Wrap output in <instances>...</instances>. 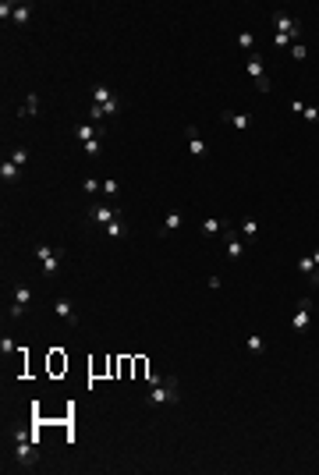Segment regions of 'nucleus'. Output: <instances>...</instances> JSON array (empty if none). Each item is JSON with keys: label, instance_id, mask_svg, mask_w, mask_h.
I'll use <instances>...</instances> for the list:
<instances>
[{"label": "nucleus", "instance_id": "f257e3e1", "mask_svg": "<svg viewBox=\"0 0 319 475\" xmlns=\"http://www.w3.org/2000/svg\"><path fill=\"white\" fill-rule=\"evenodd\" d=\"M36 259H39V270H43L46 277H54V273L61 270V262H64V252L54 248V245H36Z\"/></svg>", "mask_w": 319, "mask_h": 475}, {"label": "nucleus", "instance_id": "f03ea898", "mask_svg": "<svg viewBox=\"0 0 319 475\" xmlns=\"http://www.w3.org/2000/svg\"><path fill=\"white\" fill-rule=\"evenodd\" d=\"M11 440H14V458H18L21 465H32V451H36L32 433H25V429H11Z\"/></svg>", "mask_w": 319, "mask_h": 475}, {"label": "nucleus", "instance_id": "7ed1b4c3", "mask_svg": "<svg viewBox=\"0 0 319 475\" xmlns=\"http://www.w3.org/2000/svg\"><path fill=\"white\" fill-rule=\"evenodd\" d=\"M181 390H177V383H167V380H160L149 387V404H170V401H177Z\"/></svg>", "mask_w": 319, "mask_h": 475}, {"label": "nucleus", "instance_id": "20e7f679", "mask_svg": "<svg viewBox=\"0 0 319 475\" xmlns=\"http://www.w3.org/2000/svg\"><path fill=\"white\" fill-rule=\"evenodd\" d=\"M312 312H316V309H312V302H309V298H302V302H298V309H295V316H291V330H295V333H305V330H309V323H312Z\"/></svg>", "mask_w": 319, "mask_h": 475}, {"label": "nucleus", "instance_id": "39448f33", "mask_svg": "<svg viewBox=\"0 0 319 475\" xmlns=\"http://www.w3.org/2000/svg\"><path fill=\"white\" fill-rule=\"evenodd\" d=\"M184 135H188V153H192V156H195V160H206V156H209V146H206V139L199 135V128H195V124H188V128H184Z\"/></svg>", "mask_w": 319, "mask_h": 475}, {"label": "nucleus", "instance_id": "423d86ee", "mask_svg": "<svg viewBox=\"0 0 319 475\" xmlns=\"http://www.w3.org/2000/svg\"><path fill=\"white\" fill-rule=\"evenodd\" d=\"M245 71L252 75V82H255V89H259V92H270V78L262 75V61H259L255 54H252V57L245 61Z\"/></svg>", "mask_w": 319, "mask_h": 475}, {"label": "nucleus", "instance_id": "0eeeda50", "mask_svg": "<svg viewBox=\"0 0 319 475\" xmlns=\"http://www.w3.org/2000/svg\"><path fill=\"white\" fill-rule=\"evenodd\" d=\"M54 312L64 319L68 326H78V323H82V319H78V309H75V302H71V298H57V302H54Z\"/></svg>", "mask_w": 319, "mask_h": 475}, {"label": "nucleus", "instance_id": "6e6552de", "mask_svg": "<svg viewBox=\"0 0 319 475\" xmlns=\"http://www.w3.org/2000/svg\"><path fill=\"white\" fill-rule=\"evenodd\" d=\"M273 29L284 32V36H291L295 43H298V36H302V25H298V18H291V14H277V18H273Z\"/></svg>", "mask_w": 319, "mask_h": 475}, {"label": "nucleus", "instance_id": "1a4fd4ad", "mask_svg": "<svg viewBox=\"0 0 319 475\" xmlns=\"http://www.w3.org/2000/svg\"><path fill=\"white\" fill-rule=\"evenodd\" d=\"M0 177H4L7 184H18V181H21V167H18L14 160L7 156V160H4V163H0Z\"/></svg>", "mask_w": 319, "mask_h": 475}, {"label": "nucleus", "instance_id": "9d476101", "mask_svg": "<svg viewBox=\"0 0 319 475\" xmlns=\"http://www.w3.org/2000/svg\"><path fill=\"white\" fill-rule=\"evenodd\" d=\"M224 121H227V124H234L238 131H248V128L255 124V121H252V114H234V110H224Z\"/></svg>", "mask_w": 319, "mask_h": 475}, {"label": "nucleus", "instance_id": "9b49d317", "mask_svg": "<svg viewBox=\"0 0 319 475\" xmlns=\"http://www.w3.org/2000/svg\"><path fill=\"white\" fill-rule=\"evenodd\" d=\"M92 224H110V220H117V209L114 206H92Z\"/></svg>", "mask_w": 319, "mask_h": 475}, {"label": "nucleus", "instance_id": "f8f14e48", "mask_svg": "<svg viewBox=\"0 0 319 475\" xmlns=\"http://www.w3.org/2000/svg\"><path fill=\"white\" fill-rule=\"evenodd\" d=\"M227 259H245V241H241V234H227Z\"/></svg>", "mask_w": 319, "mask_h": 475}, {"label": "nucleus", "instance_id": "ddd939ff", "mask_svg": "<svg viewBox=\"0 0 319 475\" xmlns=\"http://www.w3.org/2000/svg\"><path fill=\"white\" fill-rule=\"evenodd\" d=\"M241 241H252V238H259V220H255V217H245V220H241Z\"/></svg>", "mask_w": 319, "mask_h": 475}, {"label": "nucleus", "instance_id": "4468645a", "mask_svg": "<svg viewBox=\"0 0 319 475\" xmlns=\"http://www.w3.org/2000/svg\"><path fill=\"white\" fill-rule=\"evenodd\" d=\"M114 99V92H110V85H103V82H96L92 85V103H99V107H107Z\"/></svg>", "mask_w": 319, "mask_h": 475}, {"label": "nucleus", "instance_id": "2eb2a0df", "mask_svg": "<svg viewBox=\"0 0 319 475\" xmlns=\"http://www.w3.org/2000/svg\"><path fill=\"white\" fill-rule=\"evenodd\" d=\"M103 234L107 238H128V224L124 220H110V224H103Z\"/></svg>", "mask_w": 319, "mask_h": 475}, {"label": "nucleus", "instance_id": "dca6fc26", "mask_svg": "<svg viewBox=\"0 0 319 475\" xmlns=\"http://www.w3.org/2000/svg\"><path fill=\"white\" fill-rule=\"evenodd\" d=\"M11 302H18V305H29V302H32V291H29L25 284H14V287H11Z\"/></svg>", "mask_w": 319, "mask_h": 475}, {"label": "nucleus", "instance_id": "f3484780", "mask_svg": "<svg viewBox=\"0 0 319 475\" xmlns=\"http://www.w3.org/2000/svg\"><path fill=\"white\" fill-rule=\"evenodd\" d=\"M245 348H248L252 355H262V351H266V340H262V333H248V340H245Z\"/></svg>", "mask_w": 319, "mask_h": 475}, {"label": "nucleus", "instance_id": "a211bd4d", "mask_svg": "<svg viewBox=\"0 0 319 475\" xmlns=\"http://www.w3.org/2000/svg\"><path fill=\"white\" fill-rule=\"evenodd\" d=\"M29 18H32V7H29V4H18V7H14V18H11V21H14V25H25Z\"/></svg>", "mask_w": 319, "mask_h": 475}, {"label": "nucleus", "instance_id": "6ab92c4d", "mask_svg": "<svg viewBox=\"0 0 319 475\" xmlns=\"http://www.w3.org/2000/svg\"><path fill=\"white\" fill-rule=\"evenodd\" d=\"M39 107H43V103H39V96L32 92V96L25 99V107H21V117H29V114H39Z\"/></svg>", "mask_w": 319, "mask_h": 475}, {"label": "nucleus", "instance_id": "aec40b11", "mask_svg": "<svg viewBox=\"0 0 319 475\" xmlns=\"http://www.w3.org/2000/svg\"><path fill=\"white\" fill-rule=\"evenodd\" d=\"M220 231H224V220H217V217L202 220V234H220Z\"/></svg>", "mask_w": 319, "mask_h": 475}, {"label": "nucleus", "instance_id": "412c9836", "mask_svg": "<svg viewBox=\"0 0 319 475\" xmlns=\"http://www.w3.org/2000/svg\"><path fill=\"white\" fill-rule=\"evenodd\" d=\"M181 224H184V217H181V213H167V220H163V231H177Z\"/></svg>", "mask_w": 319, "mask_h": 475}, {"label": "nucleus", "instance_id": "4be33fe9", "mask_svg": "<svg viewBox=\"0 0 319 475\" xmlns=\"http://www.w3.org/2000/svg\"><path fill=\"white\" fill-rule=\"evenodd\" d=\"M270 43H273L277 50H284V46H295V39H291V36H284V32H273V39H270Z\"/></svg>", "mask_w": 319, "mask_h": 475}, {"label": "nucleus", "instance_id": "5701e85b", "mask_svg": "<svg viewBox=\"0 0 319 475\" xmlns=\"http://www.w3.org/2000/svg\"><path fill=\"white\" fill-rule=\"evenodd\" d=\"M82 153H85V156H99V153H103V142H99V139H92V142H85V146H82Z\"/></svg>", "mask_w": 319, "mask_h": 475}, {"label": "nucleus", "instance_id": "b1692460", "mask_svg": "<svg viewBox=\"0 0 319 475\" xmlns=\"http://www.w3.org/2000/svg\"><path fill=\"white\" fill-rule=\"evenodd\" d=\"M82 188H85L89 195H96V192H103V181H99V177H85V181H82Z\"/></svg>", "mask_w": 319, "mask_h": 475}, {"label": "nucleus", "instance_id": "393cba45", "mask_svg": "<svg viewBox=\"0 0 319 475\" xmlns=\"http://www.w3.org/2000/svg\"><path fill=\"white\" fill-rule=\"evenodd\" d=\"M11 160H14L18 167H25V163H29V149H25V146H18V149H11Z\"/></svg>", "mask_w": 319, "mask_h": 475}, {"label": "nucleus", "instance_id": "a878e982", "mask_svg": "<svg viewBox=\"0 0 319 475\" xmlns=\"http://www.w3.org/2000/svg\"><path fill=\"white\" fill-rule=\"evenodd\" d=\"M312 270H316V262H312V255H302V259H298V273H305V277H309Z\"/></svg>", "mask_w": 319, "mask_h": 475}, {"label": "nucleus", "instance_id": "bb28decb", "mask_svg": "<svg viewBox=\"0 0 319 475\" xmlns=\"http://www.w3.org/2000/svg\"><path fill=\"white\" fill-rule=\"evenodd\" d=\"M7 312H11V319H21V316H29V305H18V302H11V305H7Z\"/></svg>", "mask_w": 319, "mask_h": 475}, {"label": "nucleus", "instance_id": "cd10ccee", "mask_svg": "<svg viewBox=\"0 0 319 475\" xmlns=\"http://www.w3.org/2000/svg\"><path fill=\"white\" fill-rule=\"evenodd\" d=\"M238 46L241 50H252V46H255V36H252V32H238Z\"/></svg>", "mask_w": 319, "mask_h": 475}, {"label": "nucleus", "instance_id": "c85d7f7f", "mask_svg": "<svg viewBox=\"0 0 319 475\" xmlns=\"http://www.w3.org/2000/svg\"><path fill=\"white\" fill-rule=\"evenodd\" d=\"M89 114H92V124H99V121H107V110H103L99 103H92V107H89Z\"/></svg>", "mask_w": 319, "mask_h": 475}, {"label": "nucleus", "instance_id": "c756f323", "mask_svg": "<svg viewBox=\"0 0 319 475\" xmlns=\"http://www.w3.org/2000/svg\"><path fill=\"white\" fill-rule=\"evenodd\" d=\"M291 57H295V61H305V57H309V50H305L302 43H295V46H291Z\"/></svg>", "mask_w": 319, "mask_h": 475}, {"label": "nucleus", "instance_id": "7c9ffc66", "mask_svg": "<svg viewBox=\"0 0 319 475\" xmlns=\"http://www.w3.org/2000/svg\"><path fill=\"white\" fill-rule=\"evenodd\" d=\"M103 110H107V117H114V114H117V110H121V96H114V99H110V103H107V107H103Z\"/></svg>", "mask_w": 319, "mask_h": 475}, {"label": "nucleus", "instance_id": "2f4dec72", "mask_svg": "<svg viewBox=\"0 0 319 475\" xmlns=\"http://www.w3.org/2000/svg\"><path fill=\"white\" fill-rule=\"evenodd\" d=\"M302 117H305V121H319V107H305Z\"/></svg>", "mask_w": 319, "mask_h": 475}, {"label": "nucleus", "instance_id": "473e14b6", "mask_svg": "<svg viewBox=\"0 0 319 475\" xmlns=\"http://www.w3.org/2000/svg\"><path fill=\"white\" fill-rule=\"evenodd\" d=\"M103 192H107V195H117L121 184H117V181H103Z\"/></svg>", "mask_w": 319, "mask_h": 475}, {"label": "nucleus", "instance_id": "72a5a7b5", "mask_svg": "<svg viewBox=\"0 0 319 475\" xmlns=\"http://www.w3.org/2000/svg\"><path fill=\"white\" fill-rule=\"evenodd\" d=\"M0 351H4V358H7V355L14 351V340H11V337H4V340H0Z\"/></svg>", "mask_w": 319, "mask_h": 475}, {"label": "nucleus", "instance_id": "f704fd0d", "mask_svg": "<svg viewBox=\"0 0 319 475\" xmlns=\"http://www.w3.org/2000/svg\"><path fill=\"white\" fill-rule=\"evenodd\" d=\"M305 110V99H291V114H302Z\"/></svg>", "mask_w": 319, "mask_h": 475}, {"label": "nucleus", "instance_id": "c9c22d12", "mask_svg": "<svg viewBox=\"0 0 319 475\" xmlns=\"http://www.w3.org/2000/svg\"><path fill=\"white\" fill-rule=\"evenodd\" d=\"M309 284H312V287H316V284H319V266H316V270H312V273H309Z\"/></svg>", "mask_w": 319, "mask_h": 475}, {"label": "nucleus", "instance_id": "e433bc0d", "mask_svg": "<svg viewBox=\"0 0 319 475\" xmlns=\"http://www.w3.org/2000/svg\"><path fill=\"white\" fill-rule=\"evenodd\" d=\"M312 262H316V266H319V248H316V252H312Z\"/></svg>", "mask_w": 319, "mask_h": 475}, {"label": "nucleus", "instance_id": "4c0bfd02", "mask_svg": "<svg viewBox=\"0 0 319 475\" xmlns=\"http://www.w3.org/2000/svg\"><path fill=\"white\" fill-rule=\"evenodd\" d=\"M312 319H316V323H319V309H316V312H312Z\"/></svg>", "mask_w": 319, "mask_h": 475}]
</instances>
